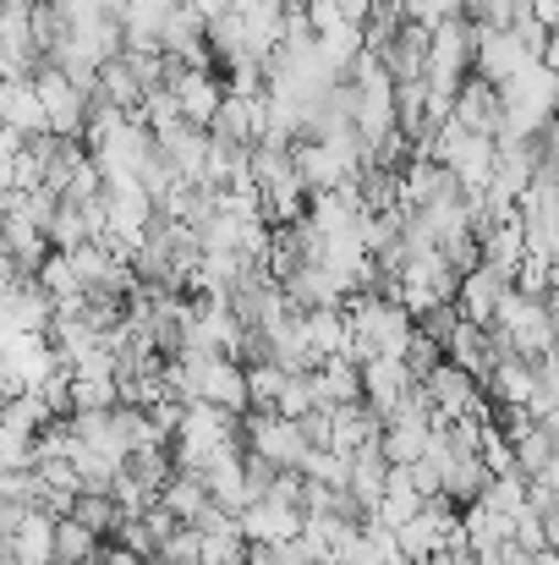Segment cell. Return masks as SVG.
<instances>
[{
    "label": "cell",
    "instance_id": "1",
    "mask_svg": "<svg viewBox=\"0 0 559 565\" xmlns=\"http://www.w3.org/2000/svg\"><path fill=\"white\" fill-rule=\"evenodd\" d=\"M472 44H477V28L466 17H450V22L428 28V72H422V83L433 88V99L455 105L461 83L472 77Z\"/></svg>",
    "mask_w": 559,
    "mask_h": 565
},
{
    "label": "cell",
    "instance_id": "2",
    "mask_svg": "<svg viewBox=\"0 0 559 565\" xmlns=\"http://www.w3.org/2000/svg\"><path fill=\"white\" fill-rule=\"evenodd\" d=\"M241 450L247 456H264L275 472H302V456L313 450L302 423L280 417V412H241Z\"/></svg>",
    "mask_w": 559,
    "mask_h": 565
},
{
    "label": "cell",
    "instance_id": "3",
    "mask_svg": "<svg viewBox=\"0 0 559 565\" xmlns=\"http://www.w3.org/2000/svg\"><path fill=\"white\" fill-rule=\"evenodd\" d=\"M477 28V44H472V72L494 88H505L510 77H522L527 66H538L527 55V44L516 39V28H494V22H472Z\"/></svg>",
    "mask_w": 559,
    "mask_h": 565
},
{
    "label": "cell",
    "instance_id": "4",
    "mask_svg": "<svg viewBox=\"0 0 559 565\" xmlns=\"http://www.w3.org/2000/svg\"><path fill=\"white\" fill-rule=\"evenodd\" d=\"M50 324H55V302L39 291L33 275L0 286V341H11V335H44Z\"/></svg>",
    "mask_w": 559,
    "mask_h": 565
},
{
    "label": "cell",
    "instance_id": "5",
    "mask_svg": "<svg viewBox=\"0 0 559 565\" xmlns=\"http://www.w3.org/2000/svg\"><path fill=\"white\" fill-rule=\"evenodd\" d=\"M510 291H516V280H510V275H499V269L477 264L472 275H461V286H455V308H461V319H466V324L488 330V324L499 319V302H505Z\"/></svg>",
    "mask_w": 559,
    "mask_h": 565
},
{
    "label": "cell",
    "instance_id": "6",
    "mask_svg": "<svg viewBox=\"0 0 559 565\" xmlns=\"http://www.w3.org/2000/svg\"><path fill=\"white\" fill-rule=\"evenodd\" d=\"M236 522H241V539L247 544H297L302 527H308V511L302 505H286V500H252Z\"/></svg>",
    "mask_w": 559,
    "mask_h": 565
},
{
    "label": "cell",
    "instance_id": "7",
    "mask_svg": "<svg viewBox=\"0 0 559 565\" xmlns=\"http://www.w3.org/2000/svg\"><path fill=\"white\" fill-rule=\"evenodd\" d=\"M165 88L176 94V110H182L186 127H203V132H208V121H214V110H219V99H225V83H219L214 72H192V66H176V61H171Z\"/></svg>",
    "mask_w": 559,
    "mask_h": 565
},
{
    "label": "cell",
    "instance_id": "8",
    "mask_svg": "<svg viewBox=\"0 0 559 565\" xmlns=\"http://www.w3.org/2000/svg\"><path fill=\"white\" fill-rule=\"evenodd\" d=\"M450 121H455V127H466V132H477V138H499V127H505L499 88H494V83H483V77L472 72V77L461 83L455 105H450Z\"/></svg>",
    "mask_w": 559,
    "mask_h": 565
},
{
    "label": "cell",
    "instance_id": "9",
    "mask_svg": "<svg viewBox=\"0 0 559 565\" xmlns=\"http://www.w3.org/2000/svg\"><path fill=\"white\" fill-rule=\"evenodd\" d=\"M411 384H417V379H411V369H406L400 358H368V363H363V401H368L378 417H389V412L411 395Z\"/></svg>",
    "mask_w": 559,
    "mask_h": 565
},
{
    "label": "cell",
    "instance_id": "10",
    "mask_svg": "<svg viewBox=\"0 0 559 565\" xmlns=\"http://www.w3.org/2000/svg\"><path fill=\"white\" fill-rule=\"evenodd\" d=\"M0 555L11 565H55V516L50 511H28L22 527L0 544Z\"/></svg>",
    "mask_w": 559,
    "mask_h": 565
},
{
    "label": "cell",
    "instance_id": "11",
    "mask_svg": "<svg viewBox=\"0 0 559 565\" xmlns=\"http://www.w3.org/2000/svg\"><path fill=\"white\" fill-rule=\"evenodd\" d=\"M477 253H483V264H488V269H499V275H510V280H516V269L527 264L522 214H516V220H494V225H483V231H477Z\"/></svg>",
    "mask_w": 559,
    "mask_h": 565
},
{
    "label": "cell",
    "instance_id": "12",
    "mask_svg": "<svg viewBox=\"0 0 559 565\" xmlns=\"http://www.w3.org/2000/svg\"><path fill=\"white\" fill-rule=\"evenodd\" d=\"M488 401L494 406H533V390H538V363H527V358H505L499 352V363H494V374H488Z\"/></svg>",
    "mask_w": 559,
    "mask_h": 565
},
{
    "label": "cell",
    "instance_id": "13",
    "mask_svg": "<svg viewBox=\"0 0 559 565\" xmlns=\"http://www.w3.org/2000/svg\"><path fill=\"white\" fill-rule=\"evenodd\" d=\"M313 390L319 406H357L363 401V363L357 358H330L313 369Z\"/></svg>",
    "mask_w": 559,
    "mask_h": 565
},
{
    "label": "cell",
    "instance_id": "14",
    "mask_svg": "<svg viewBox=\"0 0 559 565\" xmlns=\"http://www.w3.org/2000/svg\"><path fill=\"white\" fill-rule=\"evenodd\" d=\"M160 505H165L182 527H197V522L208 516V505H214V500H208V483H203L197 472H182V467H176V472H171V483L160 489Z\"/></svg>",
    "mask_w": 559,
    "mask_h": 565
},
{
    "label": "cell",
    "instance_id": "15",
    "mask_svg": "<svg viewBox=\"0 0 559 565\" xmlns=\"http://www.w3.org/2000/svg\"><path fill=\"white\" fill-rule=\"evenodd\" d=\"M88 99H99V105H110V110H121V116H138V105H143V83H138V77L127 72V61L116 55V61L99 66Z\"/></svg>",
    "mask_w": 559,
    "mask_h": 565
},
{
    "label": "cell",
    "instance_id": "16",
    "mask_svg": "<svg viewBox=\"0 0 559 565\" xmlns=\"http://www.w3.org/2000/svg\"><path fill=\"white\" fill-rule=\"evenodd\" d=\"M99 555H105V539H94L72 516H55V565H99Z\"/></svg>",
    "mask_w": 559,
    "mask_h": 565
},
{
    "label": "cell",
    "instance_id": "17",
    "mask_svg": "<svg viewBox=\"0 0 559 565\" xmlns=\"http://www.w3.org/2000/svg\"><path fill=\"white\" fill-rule=\"evenodd\" d=\"M72 522H83L94 539H116V527H121V511H116V500H110V494L88 489V494H77V500H72Z\"/></svg>",
    "mask_w": 559,
    "mask_h": 565
},
{
    "label": "cell",
    "instance_id": "18",
    "mask_svg": "<svg viewBox=\"0 0 559 565\" xmlns=\"http://www.w3.org/2000/svg\"><path fill=\"white\" fill-rule=\"evenodd\" d=\"M477 500H483L488 511H499V516H510V522H516V516L527 511V478H522V472H505V478H488V489H483Z\"/></svg>",
    "mask_w": 559,
    "mask_h": 565
},
{
    "label": "cell",
    "instance_id": "19",
    "mask_svg": "<svg viewBox=\"0 0 559 565\" xmlns=\"http://www.w3.org/2000/svg\"><path fill=\"white\" fill-rule=\"evenodd\" d=\"M275 412H280V417H291V423H302L308 412H319V390H313V374H286V390H280Z\"/></svg>",
    "mask_w": 559,
    "mask_h": 565
},
{
    "label": "cell",
    "instance_id": "20",
    "mask_svg": "<svg viewBox=\"0 0 559 565\" xmlns=\"http://www.w3.org/2000/svg\"><path fill=\"white\" fill-rule=\"evenodd\" d=\"M280 390H286V369H280V363H252V369H247V401H252L258 412H275Z\"/></svg>",
    "mask_w": 559,
    "mask_h": 565
},
{
    "label": "cell",
    "instance_id": "21",
    "mask_svg": "<svg viewBox=\"0 0 559 565\" xmlns=\"http://www.w3.org/2000/svg\"><path fill=\"white\" fill-rule=\"evenodd\" d=\"M417 330H422L428 341H439V347H450V335L461 330V308H455V302H439V308H428V313L417 319Z\"/></svg>",
    "mask_w": 559,
    "mask_h": 565
},
{
    "label": "cell",
    "instance_id": "22",
    "mask_svg": "<svg viewBox=\"0 0 559 565\" xmlns=\"http://www.w3.org/2000/svg\"><path fill=\"white\" fill-rule=\"evenodd\" d=\"M247 565H302L297 544H247Z\"/></svg>",
    "mask_w": 559,
    "mask_h": 565
},
{
    "label": "cell",
    "instance_id": "23",
    "mask_svg": "<svg viewBox=\"0 0 559 565\" xmlns=\"http://www.w3.org/2000/svg\"><path fill=\"white\" fill-rule=\"evenodd\" d=\"M335 6H341V22H346V28H363L378 0H335Z\"/></svg>",
    "mask_w": 559,
    "mask_h": 565
},
{
    "label": "cell",
    "instance_id": "24",
    "mask_svg": "<svg viewBox=\"0 0 559 565\" xmlns=\"http://www.w3.org/2000/svg\"><path fill=\"white\" fill-rule=\"evenodd\" d=\"M428 565H477V555H472L466 544H444V550H439Z\"/></svg>",
    "mask_w": 559,
    "mask_h": 565
},
{
    "label": "cell",
    "instance_id": "25",
    "mask_svg": "<svg viewBox=\"0 0 559 565\" xmlns=\"http://www.w3.org/2000/svg\"><path fill=\"white\" fill-rule=\"evenodd\" d=\"M538 516H544V550H559V505L538 511Z\"/></svg>",
    "mask_w": 559,
    "mask_h": 565
},
{
    "label": "cell",
    "instance_id": "26",
    "mask_svg": "<svg viewBox=\"0 0 559 565\" xmlns=\"http://www.w3.org/2000/svg\"><path fill=\"white\" fill-rule=\"evenodd\" d=\"M538 428H544V434H549V439L559 445V406H555V412H544V417H538Z\"/></svg>",
    "mask_w": 559,
    "mask_h": 565
},
{
    "label": "cell",
    "instance_id": "27",
    "mask_svg": "<svg viewBox=\"0 0 559 565\" xmlns=\"http://www.w3.org/2000/svg\"><path fill=\"white\" fill-rule=\"evenodd\" d=\"M28 6H44V0H28Z\"/></svg>",
    "mask_w": 559,
    "mask_h": 565
}]
</instances>
